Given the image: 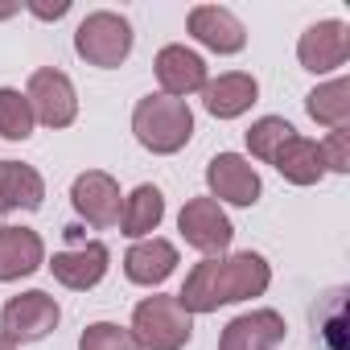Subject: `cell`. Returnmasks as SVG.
Listing matches in <instances>:
<instances>
[{
    "label": "cell",
    "mask_w": 350,
    "mask_h": 350,
    "mask_svg": "<svg viewBox=\"0 0 350 350\" xmlns=\"http://www.w3.org/2000/svg\"><path fill=\"white\" fill-rule=\"evenodd\" d=\"M268 284H272V264L260 252H235V256L194 264L178 293V305L190 317H198V313H215L219 305H239V301L264 297Z\"/></svg>",
    "instance_id": "obj_1"
},
{
    "label": "cell",
    "mask_w": 350,
    "mask_h": 350,
    "mask_svg": "<svg viewBox=\"0 0 350 350\" xmlns=\"http://www.w3.org/2000/svg\"><path fill=\"white\" fill-rule=\"evenodd\" d=\"M132 136L140 140V148H148L157 157H173L194 136V111L186 99H169L161 91L144 95L132 107Z\"/></svg>",
    "instance_id": "obj_2"
},
{
    "label": "cell",
    "mask_w": 350,
    "mask_h": 350,
    "mask_svg": "<svg viewBox=\"0 0 350 350\" xmlns=\"http://www.w3.org/2000/svg\"><path fill=\"white\" fill-rule=\"evenodd\" d=\"M132 25L124 13H111V9H95L79 21L75 29V54L87 62V66H99V70H116L128 62L132 54Z\"/></svg>",
    "instance_id": "obj_3"
},
{
    "label": "cell",
    "mask_w": 350,
    "mask_h": 350,
    "mask_svg": "<svg viewBox=\"0 0 350 350\" xmlns=\"http://www.w3.org/2000/svg\"><path fill=\"white\" fill-rule=\"evenodd\" d=\"M132 338L140 350H186L194 338V317L178 305V297H144L132 309Z\"/></svg>",
    "instance_id": "obj_4"
},
{
    "label": "cell",
    "mask_w": 350,
    "mask_h": 350,
    "mask_svg": "<svg viewBox=\"0 0 350 350\" xmlns=\"http://www.w3.org/2000/svg\"><path fill=\"white\" fill-rule=\"evenodd\" d=\"M62 321V309L50 293L42 288H29V293H17L5 301V309H0V334H5L9 342L25 346V342H42L46 334H54Z\"/></svg>",
    "instance_id": "obj_5"
},
{
    "label": "cell",
    "mask_w": 350,
    "mask_h": 350,
    "mask_svg": "<svg viewBox=\"0 0 350 350\" xmlns=\"http://www.w3.org/2000/svg\"><path fill=\"white\" fill-rule=\"evenodd\" d=\"M25 99L33 107V120L46 124V128H70L79 120V91H75L70 75L58 70V66L33 70L29 83H25Z\"/></svg>",
    "instance_id": "obj_6"
},
{
    "label": "cell",
    "mask_w": 350,
    "mask_h": 350,
    "mask_svg": "<svg viewBox=\"0 0 350 350\" xmlns=\"http://www.w3.org/2000/svg\"><path fill=\"white\" fill-rule=\"evenodd\" d=\"M178 231L194 252H202V260L227 256V247L235 239V227H231L227 211L215 198H190L182 206V215H178Z\"/></svg>",
    "instance_id": "obj_7"
},
{
    "label": "cell",
    "mask_w": 350,
    "mask_h": 350,
    "mask_svg": "<svg viewBox=\"0 0 350 350\" xmlns=\"http://www.w3.org/2000/svg\"><path fill=\"white\" fill-rule=\"evenodd\" d=\"M206 198H215L219 206H256L260 194H264V182L256 165L243 157V152H215L211 165H206Z\"/></svg>",
    "instance_id": "obj_8"
},
{
    "label": "cell",
    "mask_w": 350,
    "mask_h": 350,
    "mask_svg": "<svg viewBox=\"0 0 350 350\" xmlns=\"http://www.w3.org/2000/svg\"><path fill=\"white\" fill-rule=\"evenodd\" d=\"M70 206L83 223H91L95 231H107V227L120 223V211H124L120 182L103 169H87L70 182Z\"/></svg>",
    "instance_id": "obj_9"
},
{
    "label": "cell",
    "mask_w": 350,
    "mask_h": 350,
    "mask_svg": "<svg viewBox=\"0 0 350 350\" xmlns=\"http://www.w3.org/2000/svg\"><path fill=\"white\" fill-rule=\"evenodd\" d=\"M350 58V25L329 17V21H313L301 38H297V62L309 75H334L342 70Z\"/></svg>",
    "instance_id": "obj_10"
},
{
    "label": "cell",
    "mask_w": 350,
    "mask_h": 350,
    "mask_svg": "<svg viewBox=\"0 0 350 350\" xmlns=\"http://www.w3.org/2000/svg\"><path fill=\"white\" fill-rule=\"evenodd\" d=\"M152 70H157L161 95H169V99H190V95H198V91L206 87V79H211L206 58H202L198 50H190V46H178V42L165 46V50L157 54Z\"/></svg>",
    "instance_id": "obj_11"
},
{
    "label": "cell",
    "mask_w": 350,
    "mask_h": 350,
    "mask_svg": "<svg viewBox=\"0 0 350 350\" xmlns=\"http://www.w3.org/2000/svg\"><path fill=\"white\" fill-rule=\"evenodd\" d=\"M186 29L211 54H239L247 46V29L227 5H194L186 17Z\"/></svg>",
    "instance_id": "obj_12"
},
{
    "label": "cell",
    "mask_w": 350,
    "mask_h": 350,
    "mask_svg": "<svg viewBox=\"0 0 350 350\" xmlns=\"http://www.w3.org/2000/svg\"><path fill=\"white\" fill-rule=\"evenodd\" d=\"M46 268L54 272V280H58L62 288L87 293V288H95V284L107 276V268H111V252H107V243L87 239V243H79V247H70V252H58Z\"/></svg>",
    "instance_id": "obj_13"
},
{
    "label": "cell",
    "mask_w": 350,
    "mask_h": 350,
    "mask_svg": "<svg viewBox=\"0 0 350 350\" xmlns=\"http://www.w3.org/2000/svg\"><path fill=\"white\" fill-rule=\"evenodd\" d=\"M284 334H288V325L276 309H247L227 321L219 350H276L284 342Z\"/></svg>",
    "instance_id": "obj_14"
},
{
    "label": "cell",
    "mask_w": 350,
    "mask_h": 350,
    "mask_svg": "<svg viewBox=\"0 0 350 350\" xmlns=\"http://www.w3.org/2000/svg\"><path fill=\"white\" fill-rule=\"evenodd\" d=\"M173 272H178V247L161 235H148V239H136L128 252H124V276L140 288H157L165 284Z\"/></svg>",
    "instance_id": "obj_15"
},
{
    "label": "cell",
    "mask_w": 350,
    "mask_h": 350,
    "mask_svg": "<svg viewBox=\"0 0 350 350\" xmlns=\"http://www.w3.org/2000/svg\"><path fill=\"white\" fill-rule=\"evenodd\" d=\"M202 95V107L215 116V120H239L243 111H252V103L260 99V83L256 75L247 70H227L219 79H206V87L198 91Z\"/></svg>",
    "instance_id": "obj_16"
},
{
    "label": "cell",
    "mask_w": 350,
    "mask_h": 350,
    "mask_svg": "<svg viewBox=\"0 0 350 350\" xmlns=\"http://www.w3.org/2000/svg\"><path fill=\"white\" fill-rule=\"evenodd\" d=\"M46 264V243L33 227H0V280L13 284Z\"/></svg>",
    "instance_id": "obj_17"
},
{
    "label": "cell",
    "mask_w": 350,
    "mask_h": 350,
    "mask_svg": "<svg viewBox=\"0 0 350 350\" xmlns=\"http://www.w3.org/2000/svg\"><path fill=\"white\" fill-rule=\"evenodd\" d=\"M46 202V178L25 161H0V215L38 211Z\"/></svg>",
    "instance_id": "obj_18"
},
{
    "label": "cell",
    "mask_w": 350,
    "mask_h": 350,
    "mask_svg": "<svg viewBox=\"0 0 350 350\" xmlns=\"http://www.w3.org/2000/svg\"><path fill=\"white\" fill-rule=\"evenodd\" d=\"M276 173L288 182V186H317L325 178V157H321V144L309 140V136H293L276 157H272Z\"/></svg>",
    "instance_id": "obj_19"
},
{
    "label": "cell",
    "mask_w": 350,
    "mask_h": 350,
    "mask_svg": "<svg viewBox=\"0 0 350 350\" xmlns=\"http://www.w3.org/2000/svg\"><path fill=\"white\" fill-rule=\"evenodd\" d=\"M305 111L313 124L321 128H350V79L346 75H334L325 83H317L309 95H305Z\"/></svg>",
    "instance_id": "obj_20"
},
{
    "label": "cell",
    "mask_w": 350,
    "mask_h": 350,
    "mask_svg": "<svg viewBox=\"0 0 350 350\" xmlns=\"http://www.w3.org/2000/svg\"><path fill=\"white\" fill-rule=\"evenodd\" d=\"M161 219H165V194H161V186L144 182V186H136V190L124 198L120 231H124L128 239H148V235L161 227Z\"/></svg>",
    "instance_id": "obj_21"
},
{
    "label": "cell",
    "mask_w": 350,
    "mask_h": 350,
    "mask_svg": "<svg viewBox=\"0 0 350 350\" xmlns=\"http://www.w3.org/2000/svg\"><path fill=\"white\" fill-rule=\"evenodd\" d=\"M297 136V128L284 120V116H260L247 132H243V140H247V152L256 157V161H268L272 165V157L288 144Z\"/></svg>",
    "instance_id": "obj_22"
},
{
    "label": "cell",
    "mask_w": 350,
    "mask_h": 350,
    "mask_svg": "<svg viewBox=\"0 0 350 350\" xmlns=\"http://www.w3.org/2000/svg\"><path fill=\"white\" fill-rule=\"evenodd\" d=\"M33 128H38V120H33V107H29L25 91L0 87V136L5 140H29Z\"/></svg>",
    "instance_id": "obj_23"
},
{
    "label": "cell",
    "mask_w": 350,
    "mask_h": 350,
    "mask_svg": "<svg viewBox=\"0 0 350 350\" xmlns=\"http://www.w3.org/2000/svg\"><path fill=\"white\" fill-rule=\"evenodd\" d=\"M79 350H140L128 325L116 321H91L79 338Z\"/></svg>",
    "instance_id": "obj_24"
},
{
    "label": "cell",
    "mask_w": 350,
    "mask_h": 350,
    "mask_svg": "<svg viewBox=\"0 0 350 350\" xmlns=\"http://www.w3.org/2000/svg\"><path fill=\"white\" fill-rule=\"evenodd\" d=\"M342 309H346V288H334L329 293V313H317L329 350H346V313Z\"/></svg>",
    "instance_id": "obj_25"
},
{
    "label": "cell",
    "mask_w": 350,
    "mask_h": 350,
    "mask_svg": "<svg viewBox=\"0 0 350 350\" xmlns=\"http://www.w3.org/2000/svg\"><path fill=\"white\" fill-rule=\"evenodd\" d=\"M321 157H325V173H350V128H334L321 140Z\"/></svg>",
    "instance_id": "obj_26"
},
{
    "label": "cell",
    "mask_w": 350,
    "mask_h": 350,
    "mask_svg": "<svg viewBox=\"0 0 350 350\" xmlns=\"http://www.w3.org/2000/svg\"><path fill=\"white\" fill-rule=\"evenodd\" d=\"M38 21H62L66 13H70V0H58V5H42V0H29V5H25Z\"/></svg>",
    "instance_id": "obj_27"
},
{
    "label": "cell",
    "mask_w": 350,
    "mask_h": 350,
    "mask_svg": "<svg viewBox=\"0 0 350 350\" xmlns=\"http://www.w3.org/2000/svg\"><path fill=\"white\" fill-rule=\"evenodd\" d=\"M21 13V5H0V21H9V17H17Z\"/></svg>",
    "instance_id": "obj_28"
},
{
    "label": "cell",
    "mask_w": 350,
    "mask_h": 350,
    "mask_svg": "<svg viewBox=\"0 0 350 350\" xmlns=\"http://www.w3.org/2000/svg\"><path fill=\"white\" fill-rule=\"evenodd\" d=\"M0 350H17V342H9L5 334H0Z\"/></svg>",
    "instance_id": "obj_29"
}]
</instances>
